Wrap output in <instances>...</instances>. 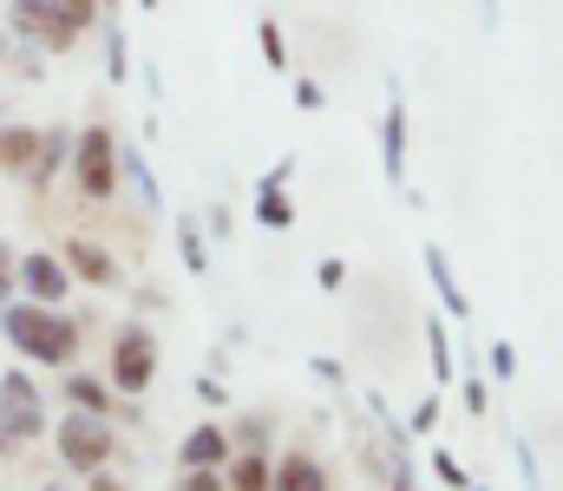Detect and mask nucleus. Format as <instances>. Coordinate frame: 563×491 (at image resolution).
<instances>
[{
  "label": "nucleus",
  "mask_w": 563,
  "mask_h": 491,
  "mask_svg": "<svg viewBox=\"0 0 563 491\" xmlns=\"http://www.w3.org/2000/svg\"><path fill=\"white\" fill-rule=\"evenodd\" d=\"M92 491H119V486H112V479H99V472H92Z\"/></svg>",
  "instance_id": "23"
},
{
  "label": "nucleus",
  "mask_w": 563,
  "mask_h": 491,
  "mask_svg": "<svg viewBox=\"0 0 563 491\" xmlns=\"http://www.w3.org/2000/svg\"><path fill=\"white\" fill-rule=\"evenodd\" d=\"M66 263H73L86 282H112V263H106V249H92V243H66Z\"/></svg>",
  "instance_id": "11"
},
{
  "label": "nucleus",
  "mask_w": 563,
  "mask_h": 491,
  "mask_svg": "<svg viewBox=\"0 0 563 491\" xmlns=\"http://www.w3.org/2000/svg\"><path fill=\"white\" fill-rule=\"evenodd\" d=\"M7 341H13L26 360H53V367L79 354V327L59 322L46 302H40V309H7Z\"/></svg>",
  "instance_id": "1"
},
{
  "label": "nucleus",
  "mask_w": 563,
  "mask_h": 491,
  "mask_svg": "<svg viewBox=\"0 0 563 491\" xmlns=\"http://www.w3.org/2000/svg\"><path fill=\"white\" fill-rule=\"evenodd\" d=\"M263 53H269V66H282V26L276 20H263Z\"/></svg>",
  "instance_id": "20"
},
{
  "label": "nucleus",
  "mask_w": 563,
  "mask_h": 491,
  "mask_svg": "<svg viewBox=\"0 0 563 491\" xmlns=\"http://www.w3.org/2000/svg\"><path fill=\"white\" fill-rule=\"evenodd\" d=\"M426 269H432V282H439L445 309H452V315H465V295H459V282H452V269H445V256H439V249H426Z\"/></svg>",
  "instance_id": "13"
},
{
  "label": "nucleus",
  "mask_w": 563,
  "mask_h": 491,
  "mask_svg": "<svg viewBox=\"0 0 563 491\" xmlns=\"http://www.w3.org/2000/svg\"><path fill=\"white\" fill-rule=\"evenodd\" d=\"M256 210H263V223H269V230H288V223H295V210H288V197H282V183H263V197H256Z\"/></svg>",
  "instance_id": "14"
},
{
  "label": "nucleus",
  "mask_w": 563,
  "mask_h": 491,
  "mask_svg": "<svg viewBox=\"0 0 563 491\" xmlns=\"http://www.w3.org/2000/svg\"><path fill=\"white\" fill-rule=\"evenodd\" d=\"M59 459L66 466H79V472H99L106 459H112V426L99 420V413H66L59 420Z\"/></svg>",
  "instance_id": "2"
},
{
  "label": "nucleus",
  "mask_w": 563,
  "mask_h": 491,
  "mask_svg": "<svg viewBox=\"0 0 563 491\" xmlns=\"http://www.w3.org/2000/svg\"><path fill=\"white\" fill-rule=\"evenodd\" d=\"M144 7H157V0H144Z\"/></svg>",
  "instance_id": "25"
},
{
  "label": "nucleus",
  "mask_w": 563,
  "mask_h": 491,
  "mask_svg": "<svg viewBox=\"0 0 563 491\" xmlns=\"http://www.w3.org/2000/svg\"><path fill=\"white\" fill-rule=\"evenodd\" d=\"M223 453H230L223 426H197V433L184 439V466H223Z\"/></svg>",
  "instance_id": "9"
},
{
  "label": "nucleus",
  "mask_w": 563,
  "mask_h": 491,
  "mask_svg": "<svg viewBox=\"0 0 563 491\" xmlns=\"http://www.w3.org/2000/svg\"><path fill=\"white\" fill-rule=\"evenodd\" d=\"M13 289H20V263H13V256H7V249H0V302H7V295H13Z\"/></svg>",
  "instance_id": "19"
},
{
  "label": "nucleus",
  "mask_w": 563,
  "mask_h": 491,
  "mask_svg": "<svg viewBox=\"0 0 563 491\" xmlns=\"http://www.w3.org/2000/svg\"><path fill=\"white\" fill-rule=\"evenodd\" d=\"M0 426H7L13 439H40L46 413H40V387H33L26 373H7V380H0Z\"/></svg>",
  "instance_id": "4"
},
{
  "label": "nucleus",
  "mask_w": 563,
  "mask_h": 491,
  "mask_svg": "<svg viewBox=\"0 0 563 491\" xmlns=\"http://www.w3.org/2000/svg\"><path fill=\"white\" fill-rule=\"evenodd\" d=\"M177 491H230V486L217 479V466H190V472H184V486H177Z\"/></svg>",
  "instance_id": "15"
},
{
  "label": "nucleus",
  "mask_w": 563,
  "mask_h": 491,
  "mask_svg": "<svg viewBox=\"0 0 563 491\" xmlns=\"http://www.w3.org/2000/svg\"><path fill=\"white\" fill-rule=\"evenodd\" d=\"M151 367H157L151 334H144V327H125L119 347H112V380H119L125 393H144V387H151Z\"/></svg>",
  "instance_id": "5"
},
{
  "label": "nucleus",
  "mask_w": 563,
  "mask_h": 491,
  "mask_svg": "<svg viewBox=\"0 0 563 491\" xmlns=\"http://www.w3.org/2000/svg\"><path fill=\"white\" fill-rule=\"evenodd\" d=\"M269 486V466H263V459H243V466H236V491H263Z\"/></svg>",
  "instance_id": "17"
},
{
  "label": "nucleus",
  "mask_w": 563,
  "mask_h": 491,
  "mask_svg": "<svg viewBox=\"0 0 563 491\" xmlns=\"http://www.w3.org/2000/svg\"><path fill=\"white\" fill-rule=\"evenodd\" d=\"M119 170V152H112V132H86L79 138V183H86V197H112V177Z\"/></svg>",
  "instance_id": "6"
},
{
  "label": "nucleus",
  "mask_w": 563,
  "mask_h": 491,
  "mask_svg": "<svg viewBox=\"0 0 563 491\" xmlns=\"http://www.w3.org/2000/svg\"><path fill=\"white\" fill-rule=\"evenodd\" d=\"M92 20V0H20V26L40 33L46 46H73Z\"/></svg>",
  "instance_id": "3"
},
{
  "label": "nucleus",
  "mask_w": 563,
  "mask_h": 491,
  "mask_svg": "<svg viewBox=\"0 0 563 491\" xmlns=\"http://www.w3.org/2000/svg\"><path fill=\"white\" fill-rule=\"evenodd\" d=\"M426 334H432V360H439V380H445V373H452V354H445V334H439V327H426Z\"/></svg>",
  "instance_id": "22"
},
{
  "label": "nucleus",
  "mask_w": 563,
  "mask_h": 491,
  "mask_svg": "<svg viewBox=\"0 0 563 491\" xmlns=\"http://www.w3.org/2000/svg\"><path fill=\"white\" fill-rule=\"evenodd\" d=\"M73 400H79V406H86V413H99V406H106V400H112V393H106V387H99V380H73Z\"/></svg>",
  "instance_id": "18"
},
{
  "label": "nucleus",
  "mask_w": 563,
  "mask_h": 491,
  "mask_svg": "<svg viewBox=\"0 0 563 491\" xmlns=\"http://www.w3.org/2000/svg\"><path fill=\"white\" fill-rule=\"evenodd\" d=\"M7 446H13V433H7V426H0V453H7Z\"/></svg>",
  "instance_id": "24"
},
{
  "label": "nucleus",
  "mask_w": 563,
  "mask_h": 491,
  "mask_svg": "<svg viewBox=\"0 0 563 491\" xmlns=\"http://www.w3.org/2000/svg\"><path fill=\"white\" fill-rule=\"evenodd\" d=\"M184 263H190V269H203V243H197V230H190V223H184Z\"/></svg>",
  "instance_id": "21"
},
{
  "label": "nucleus",
  "mask_w": 563,
  "mask_h": 491,
  "mask_svg": "<svg viewBox=\"0 0 563 491\" xmlns=\"http://www.w3.org/2000/svg\"><path fill=\"white\" fill-rule=\"evenodd\" d=\"M380 138H387V177H400V170H407V119H400V112H387Z\"/></svg>",
  "instance_id": "12"
},
{
  "label": "nucleus",
  "mask_w": 563,
  "mask_h": 491,
  "mask_svg": "<svg viewBox=\"0 0 563 491\" xmlns=\"http://www.w3.org/2000/svg\"><path fill=\"white\" fill-rule=\"evenodd\" d=\"M66 158V132H46V145H40V164H33V177H46L53 164Z\"/></svg>",
  "instance_id": "16"
},
{
  "label": "nucleus",
  "mask_w": 563,
  "mask_h": 491,
  "mask_svg": "<svg viewBox=\"0 0 563 491\" xmlns=\"http://www.w3.org/2000/svg\"><path fill=\"white\" fill-rule=\"evenodd\" d=\"M20 289H26L33 302H59V295L73 289V276H66L59 256H26V263H20Z\"/></svg>",
  "instance_id": "7"
},
{
  "label": "nucleus",
  "mask_w": 563,
  "mask_h": 491,
  "mask_svg": "<svg viewBox=\"0 0 563 491\" xmlns=\"http://www.w3.org/2000/svg\"><path fill=\"white\" fill-rule=\"evenodd\" d=\"M40 145H46V138H40V132H26V125H20V132H0V164H13V170H26V177H33Z\"/></svg>",
  "instance_id": "10"
},
{
  "label": "nucleus",
  "mask_w": 563,
  "mask_h": 491,
  "mask_svg": "<svg viewBox=\"0 0 563 491\" xmlns=\"http://www.w3.org/2000/svg\"><path fill=\"white\" fill-rule=\"evenodd\" d=\"M276 491H328V472L308 459V453H288L276 472Z\"/></svg>",
  "instance_id": "8"
}]
</instances>
